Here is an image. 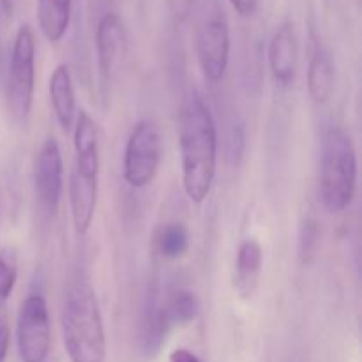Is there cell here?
I'll return each instance as SVG.
<instances>
[{"label":"cell","mask_w":362,"mask_h":362,"mask_svg":"<svg viewBox=\"0 0 362 362\" xmlns=\"http://www.w3.org/2000/svg\"><path fill=\"white\" fill-rule=\"evenodd\" d=\"M182 186L194 205L211 194L218 165V133L211 108L198 92H193L180 113L179 126Z\"/></svg>","instance_id":"1"},{"label":"cell","mask_w":362,"mask_h":362,"mask_svg":"<svg viewBox=\"0 0 362 362\" xmlns=\"http://www.w3.org/2000/svg\"><path fill=\"white\" fill-rule=\"evenodd\" d=\"M62 336L71 362H106L101 308L87 281H76L67 288L62 308Z\"/></svg>","instance_id":"2"},{"label":"cell","mask_w":362,"mask_h":362,"mask_svg":"<svg viewBox=\"0 0 362 362\" xmlns=\"http://www.w3.org/2000/svg\"><path fill=\"white\" fill-rule=\"evenodd\" d=\"M74 166L69 182V205L74 232L85 235L94 219L99 193V141L95 122L80 110L74 122Z\"/></svg>","instance_id":"3"},{"label":"cell","mask_w":362,"mask_h":362,"mask_svg":"<svg viewBox=\"0 0 362 362\" xmlns=\"http://www.w3.org/2000/svg\"><path fill=\"white\" fill-rule=\"evenodd\" d=\"M357 186V154L350 134L332 127L322 141L320 194L329 212L350 207Z\"/></svg>","instance_id":"4"},{"label":"cell","mask_w":362,"mask_h":362,"mask_svg":"<svg viewBox=\"0 0 362 362\" xmlns=\"http://www.w3.org/2000/svg\"><path fill=\"white\" fill-rule=\"evenodd\" d=\"M35 37L30 25H21L14 35L7 76V105L11 115L25 122L34 101Z\"/></svg>","instance_id":"5"},{"label":"cell","mask_w":362,"mask_h":362,"mask_svg":"<svg viewBox=\"0 0 362 362\" xmlns=\"http://www.w3.org/2000/svg\"><path fill=\"white\" fill-rule=\"evenodd\" d=\"M161 134L151 120L134 124L124 151V179L134 189L154 182L161 165Z\"/></svg>","instance_id":"6"},{"label":"cell","mask_w":362,"mask_h":362,"mask_svg":"<svg viewBox=\"0 0 362 362\" xmlns=\"http://www.w3.org/2000/svg\"><path fill=\"white\" fill-rule=\"evenodd\" d=\"M16 343L21 362H45L52 349V325L45 297L32 293L23 300L16 320Z\"/></svg>","instance_id":"7"},{"label":"cell","mask_w":362,"mask_h":362,"mask_svg":"<svg viewBox=\"0 0 362 362\" xmlns=\"http://www.w3.org/2000/svg\"><path fill=\"white\" fill-rule=\"evenodd\" d=\"M197 55L205 80L219 83L230 62V28L223 18H211L202 25L197 34Z\"/></svg>","instance_id":"8"},{"label":"cell","mask_w":362,"mask_h":362,"mask_svg":"<svg viewBox=\"0 0 362 362\" xmlns=\"http://www.w3.org/2000/svg\"><path fill=\"white\" fill-rule=\"evenodd\" d=\"M34 187L48 212H57L64 191V165L60 147L53 136L46 138L34 163Z\"/></svg>","instance_id":"9"},{"label":"cell","mask_w":362,"mask_h":362,"mask_svg":"<svg viewBox=\"0 0 362 362\" xmlns=\"http://www.w3.org/2000/svg\"><path fill=\"white\" fill-rule=\"evenodd\" d=\"M126 45V28L122 18L117 13H105L95 27V55L103 83L108 85L112 74L122 57Z\"/></svg>","instance_id":"10"},{"label":"cell","mask_w":362,"mask_h":362,"mask_svg":"<svg viewBox=\"0 0 362 362\" xmlns=\"http://www.w3.org/2000/svg\"><path fill=\"white\" fill-rule=\"evenodd\" d=\"M170 322L166 318L163 300L159 299L158 286L148 288L147 297H145L144 311L140 318V329H138V343L140 350L147 359H152L159 354L166 341V334L170 331Z\"/></svg>","instance_id":"11"},{"label":"cell","mask_w":362,"mask_h":362,"mask_svg":"<svg viewBox=\"0 0 362 362\" xmlns=\"http://www.w3.org/2000/svg\"><path fill=\"white\" fill-rule=\"evenodd\" d=\"M299 64V42L290 21L279 25L269 45V66L279 87H290Z\"/></svg>","instance_id":"12"},{"label":"cell","mask_w":362,"mask_h":362,"mask_svg":"<svg viewBox=\"0 0 362 362\" xmlns=\"http://www.w3.org/2000/svg\"><path fill=\"white\" fill-rule=\"evenodd\" d=\"M264 253L257 239H244L237 250L235 272H233V288L240 299H250L260 281Z\"/></svg>","instance_id":"13"},{"label":"cell","mask_w":362,"mask_h":362,"mask_svg":"<svg viewBox=\"0 0 362 362\" xmlns=\"http://www.w3.org/2000/svg\"><path fill=\"white\" fill-rule=\"evenodd\" d=\"M49 99H52L53 112L57 122L64 131H71L76 119V98H74L73 78L69 67L60 64L55 67L49 78Z\"/></svg>","instance_id":"14"},{"label":"cell","mask_w":362,"mask_h":362,"mask_svg":"<svg viewBox=\"0 0 362 362\" xmlns=\"http://www.w3.org/2000/svg\"><path fill=\"white\" fill-rule=\"evenodd\" d=\"M334 80L336 73L331 55L317 42L308 64V90L315 103L324 105L332 98Z\"/></svg>","instance_id":"15"},{"label":"cell","mask_w":362,"mask_h":362,"mask_svg":"<svg viewBox=\"0 0 362 362\" xmlns=\"http://www.w3.org/2000/svg\"><path fill=\"white\" fill-rule=\"evenodd\" d=\"M73 0H37V21L49 42H59L71 23Z\"/></svg>","instance_id":"16"},{"label":"cell","mask_w":362,"mask_h":362,"mask_svg":"<svg viewBox=\"0 0 362 362\" xmlns=\"http://www.w3.org/2000/svg\"><path fill=\"white\" fill-rule=\"evenodd\" d=\"M170 325H187L200 315V300L197 293L187 288H179L163 303Z\"/></svg>","instance_id":"17"},{"label":"cell","mask_w":362,"mask_h":362,"mask_svg":"<svg viewBox=\"0 0 362 362\" xmlns=\"http://www.w3.org/2000/svg\"><path fill=\"white\" fill-rule=\"evenodd\" d=\"M159 255L166 260H177L189 250V232L182 223H168L163 226L156 240Z\"/></svg>","instance_id":"18"},{"label":"cell","mask_w":362,"mask_h":362,"mask_svg":"<svg viewBox=\"0 0 362 362\" xmlns=\"http://www.w3.org/2000/svg\"><path fill=\"white\" fill-rule=\"evenodd\" d=\"M320 225L317 219L308 218L299 230V260L303 265H311L320 247Z\"/></svg>","instance_id":"19"},{"label":"cell","mask_w":362,"mask_h":362,"mask_svg":"<svg viewBox=\"0 0 362 362\" xmlns=\"http://www.w3.org/2000/svg\"><path fill=\"white\" fill-rule=\"evenodd\" d=\"M18 279V255L13 247L0 250V306L9 300Z\"/></svg>","instance_id":"20"},{"label":"cell","mask_w":362,"mask_h":362,"mask_svg":"<svg viewBox=\"0 0 362 362\" xmlns=\"http://www.w3.org/2000/svg\"><path fill=\"white\" fill-rule=\"evenodd\" d=\"M228 2L235 9L237 14H240L244 18L253 16L257 13L258 6H260V0H228Z\"/></svg>","instance_id":"21"},{"label":"cell","mask_w":362,"mask_h":362,"mask_svg":"<svg viewBox=\"0 0 362 362\" xmlns=\"http://www.w3.org/2000/svg\"><path fill=\"white\" fill-rule=\"evenodd\" d=\"M11 343V329L4 317H0V362H6Z\"/></svg>","instance_id":"22"},{"label":"cell","mask_w":362,"mask_h":362,"mask_svg":"<svg viewBox=\"0 0 362 362\" xmlns=\"http://www.w3.org/2000/svg\"><path fill=\"white\" fill-rule=\"evenodd\" d=\"M166 2H168L170 11H172L179 20H186V18L189 16L194 0H166Z\"/></svg>","instance_id":"23"},{"label":"cell","mask_w":362,"mask_h":362,"mask_svg":"<svg viewBox=\"0 0 362 362\" xmlns=\"http://www.w3.org/2000/svg\"><path fill=\"white\" fill-rule=\"evenodd\" d=\"M170 362H202L200 357L187 349H177L170 354Z\"/></svg>","instance_id":"24"},{"label":"cell","mask_w":362,"mask_h":362,"mask_svg":"<svg viewBox=\"0 0 362 362\" xmlns=\"http://www.w3.org/2000/svg\"><path fill=\"white\" fill-rule=\"evenodd\" d=\"M0 2H2V7H4V11H6L7 14H13V9H14V2H16V0H0Z\"/></svg>","instance_id":"25"},{"label":"cell","mask_w":362,"mask_h":362,"mask_svg":"<svg viewBox=\"0 0 362 362\" xmlns=\"http://www.w3.org/2000/svg\"><path fill=\"white\" fill-rule=\"evenodd\" d=\"M88 2H90V6H92V9H99V7H103V6H106V4L110 2V0H88Z\"/></svg>","instance_id":"26"},{"label":"cell","mask_w":362,"mask_h":362,"mask_svg":"<svg viewBox=\"0 0 362 362\" xmlns=\"http://www.w3.org/2000/svg\"><path fill=\"white\" fill-rule=\"evenodd\" d=\"M0 216H2V204H0Z\"/></svg>","instance_id":"27"}]
</instances>
